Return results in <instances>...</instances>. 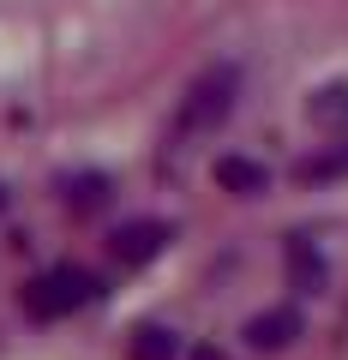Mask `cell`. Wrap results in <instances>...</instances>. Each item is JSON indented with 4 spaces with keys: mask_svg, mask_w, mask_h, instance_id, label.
I'll return each instance as SVG.
<instances>
[{
    "mask_svg": "<svg viewBox=\"0 0 348 360\" xmlns=\"http://www.w3.org/2000/svg\"><path fill=\"white\" fill-rule=\"evenodd\" d=\"M234 103H240V66H210V72L193 78V90L181 96V120H174V144L186 139H210V132L222 127V120L234 115Z\"/></svg>",
    "mask_w": 348,
    "mask_h": 360,
    "instance_id": "1",
    "label": "cell"
},
{
    "mask_svg": "<svg viewBox=\"0 0 348 360\" xmlns=\"http://www.w3.org/2000/svg\"><path fill=\"white\" fill-rule=\"evenodd\" d=\"M96 295H103V283H96L84 264H49L42 276H30V283L18 288V307H25L30 319L54 324V319H72V312H84Z\"/></svg>",
    "mask_w": 348,
    "mask_h": 360,
    "instance_id": "2",
    "label": "cell"
},
{
    "mask_svg": "<svg viewBox=\"0 0 348 360\" xmlns=\"http://www.w3.org/2000/svg\"><path fill=\"white\" fill-rule=\"evenodd\" d=\"M174 240V234H168V222H156V217H132V222H120L115 234H108V252L120 258V264H150L156 252H162V246Z\"/></svg>",
    "mask_w": 348,
    "mask_h": 360,
    "instance_id": "3",
    "label": "cell"
},
{
    "mask_svg": "<svg viewBox=\"0 0 348 360\" xmlns=\"http://www.w3.org/2000/svg\"><path fill=\"white\" fill-rule=\"evenodd\" d=\"M300 336H307V319L295 307H271V312H258V319H246V348H258V354H283Z\"/></svg>",
    "mask_w": 348,
    "mask_h": 360,
    "instance_id": "4",
    "label": "cell"
},
{
    "mask_svg": "<svg viewBox=\"0 0 348 360\" xmlns=\"http://www.w3.org/2000/svg\"><path fill=\"white\" fill-rule=\"evenodd\" d=\"M115 198V180L103 168H78V174H60V205L72 217H96V210Z\"/></svg>",
    "mask_w": 348,
    "mask_h": 360,
    "instance_id": "5",
    "label": "cell"
},
{
    "mask_svg": "<svg viewBox=\"0 0 348 360\" xmlns=\"http://www.w3.org/2000/svg\"><path fill=\"white\" fill-rule=\"evenodd\" d=\"M288 283H295V295H324L330 288V264L312 246V234H288Z\"/></svg>",
    "mask_w": 348,
    "mask_h": 360,
    "instance_id": "6",
    "label": "cell"
},
{
    "mask_svg": "<svg viewBox=\"0 0 348 360\" xmlns=\"http://www.w3.org/2000/svg\"><path fill=\"white\" fill-rule=\"evenodd\" d=\"M217 186L234 193V198H258L271 186V168L252 162V156H217Z\"/></svg>",
    "mask_w": 348,
    "mask_h": 360,
    "instance_id": "7",
    "label": "cell"
},
{
    "mask_svg": "<svg viewBox=\"0 0 348 360\" xmlns=\"http://www.w3.org/2000/svg\"><path fill=\"white\" fill-rule=\"evenodd\" d=\"M127 354L132 360H186V342H181V330H168V324H138L132 342H127Z\"/></svg>",
    "mask_w": 348,
    "mask_h": 360,
    "instance_id": "8",
    "label": "cell"
},
{
    "mask_svg": "<svg viewBox=\"0 0 348 360\" xmlns=\"http://www.w3.org/2000/svg\"><path fill=\"white\" fill-rule=\"evenodd\" d=\"M307 120H312V127H348V78L312 90V96H307Z\"/></svg>",
    "mask_w": 348,
    "mask_h": 360,
    "instance_id": "9",
    "label": "cell"
},
{
    "mask_svg": "<svg viewBox=\"0 0 348 360\" xmlns=\"http://www.w3.org/2000/svg\"><path fill=\"white\" fill-rule=\"evenodd\" d=\"M336 174H348V139L336 144V150H324V156H300L295 162L300 186H324V180H336Z\"/></svg>",
    "mask_w": 348,
    "mask_h": 360,
    "instance_id": "10",
    "label": "cell"
},
{
    "mask_svg": "<svg viewBox=\"0 0 348 360\" xmlns=\"http://www.w3.org/2000/svg\"><path fill=\"white\" fill-rule=\"evenodd\" d=\"M193 360H228V354H217V348H198V354Z\"/></svg>",
    "mask_w": 348,
    "mask_h": 360,
    "instance_id": "11",
    "label": "cell"
},
{
    "mask_svg": "<svg viewBox=\"0 0 348 360\" xmlns=\"http://www.w3.org/2000/svg\"><path fill=\"white\" fill-rule=\"evenodd\" d=\"M0 210H6V180H0Z\"/></svg>",
    "mask_w": 348,
    "mask_h": 360,
    "instance_id": "12",
    "label": "cell"
}]
</instances>
